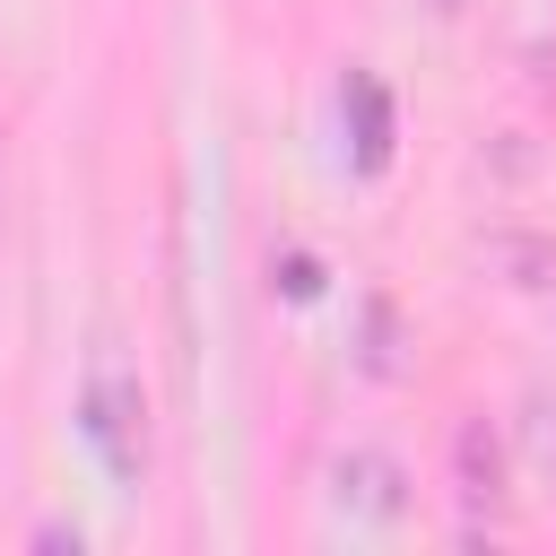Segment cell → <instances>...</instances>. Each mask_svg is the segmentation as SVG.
<instances>
[{"label":"cell","instance_id":"cell-1","mask_svg":"<svg viewBox=\"0 0 556 556\" xmlns=\"http://www.w3.org/2000/svg\"><path fill=\"white\" fill-rule=\"evenodd\" d=\"M78 426H87V443L104 452V469H113L122 486H139V469H148V400H139V382H130L122 356H96L87 400H78Z\"/></svg>","mask_w":556,"mask_h":556},{"label":"cell","instance_id":"cell-2","mask_svg":"<svg viewBox=\"0 0 556 556\" xmlns=\"http://www.w3.org/2000/svg\"><path fill=\"white\" fill-rule=\"evenodd\" d=\"M348 113H356V165L382 174L391 165V96L374 70H348Z\"/></svg>","mask_w":556,"mask_h":556},{"label":"cell","instance_id":"cell-3","mask_svg":"<svg viewBox=\"0 0 556 556\" xmlns=\"http://www.w3.org/2000/svg\"><path fill=\"white\" fill-rule=\"evenodd\" d=\"M330 478H339V504H356V513H374V521H391V513L408 504V495H400V469H391L382 452H348Z\"/></svg>","mask_w":556,"mask_h":556},{"label":"cell","instance_id":"cell-4","mask_svg":"<svg viewBox=\"0 0 556 556\" xmlns=\"http://www.w3.org/2000/svg\"><path fill=\"white\" fill-rule=\"evenodd\" d=\"M460 504H469V521L495 513V434H486L478 417L460 426Z\"/></svg>","mask_w":556,"mask_h":556},{"label":"cell","instance_id":"cell-5","mask_svg":"<svg viewBox=\"0 0 556 556\" xmlns=\"http://www.w3.org/2000/svg\"><path fill=\"white\" fill-rule=\"evenodd\" d=\"M278 287H287V295L304 304V295H321V269H313L304 252H287V261H278Z\"/></svg>","mask_w":556,"mask_h":556}]
</instances>
